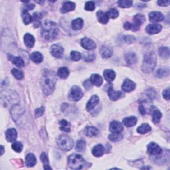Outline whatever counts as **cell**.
Returning <instances> with one entry per match:
<instances>
[{"mask_svg": "<svg viewBox=\"0 0 170 170\" xmlns=\"http://www.w3.org/2000/svg\"><path fill=\"white\" fill-rule=\"evenodd\" d=\"M145 17L142 14H136L133 17L134 23H131L130 22H126L124 24V28L126 30H131L133 31H137L140 30L141 25L145 21Z\"/></svg>", "mask_w": 170, "mask_h": 170, "instance_id": "obj_5", "label": "cell"}, {"mask_svg": "<svg viewBox=\"0 0 170 170\" xmlns=\"http://www.w3.org/2000/svg\"><path fill=\"white\" fill-rule=\"evenodd\" d=\"M108 95L112 101H116L122 96V92L116 91L113 89V86H110L108 90Z\"/></svg>", "mask_w": 170, "mask_h": 170, "instance_id": "obj_18", "label": "cell"}, {"mask_svg": "<svg viewBox=\"0 0 170 170\" xmlns=\"http://www.w3.org/2000/svg\"><path fill=\"white\" fill-rule=\"evenodd\" d=\"M44 112H45V108L44 107H41V108H39L35 110V116L37 118H39V117H41V116L44 114Z\"/></svg>", "mask_w": 170, "mask_h": 170, "instance_id": "obj_52", "label": "cell"}, {"mask_svg": "<svg viewBox=\"0 0 170 170\" xmlns=\"http://www.w3.org/2000/svg\"><path fill=\"white\" fill-rule=\"evenodd\" d=\"M6 140L9 142H15L17 138V130L14 128L8 129L6 132Z\"/></svg>", "mask_w": 170, "mask_h": 170, "instance_id": "obj_17", "label": "cell"}, {"mask_svg": "<svg viewBox=\"0 0 170 170\" xmlns=\"http://www.w3.org/2000/svg\"><path fill=\"white\" fill-rule=\"evenodd\" d=\"M33 26L35 28H38L39 27H40L41 22V20L43 17L42 16V13L39 12H35L33 13Z\"/></svg>", "mask_w": 170, "mask_h": 170, "instance_id": "obj_27", "label": "cell"}, {"mask_svg": "<svg viewBox=\"0 0 170 170\" xmlns=\"http://www.w3.org/2000/svg\"><path fill=\"white\" fill-rule=\"evenodd\" d=\"M30 59L33 62L39 64L43 61V57L39 52H33L30 55Z\"/></svg>", "mask_w": 170, "mask_h": 170, "instance_id": "obj_31", "label": "cell"}, {"mask_svg": "<svg viewBox=\"0 0 170 170\" xmlns=\"http://www.w3.org/2000/svg\"><path fill=\"white\" fill-rule=\"evenodd\" d=\"M96 17L97 19H98V21L103 24L107 23L109 20V17L107 15V13L104 12L103 11H99L97 12Z\"/></svg>", "mask_w": 170, "mask_h": 170, "instance_id": "obj_26", "label": "cell"}, {"mask_svg": "<svg viewBox=\"0 0 170 170\" xmlns=\"http://www.w3.org/2000/svg\"><path fill=\"white\" fill-rule=\"evenodd\" d=\"M25 162L28 167H33L37 163V159L35 155L33 154H29L26 156Z\"/></svg>", "mask_w": 170, "mask_h": 170, "instance_id": "obj_32", "label": "cell"}, {"mask_svg": "<svg viewBox=\"0 0 170 170\" xmlns=\"http://www.w3.org/2000/svg\"><path fill=\"white\" fill-rule=\"evenodd\" d=\"M148 152L150 155H157L162 153V148L157 144L151 142L148 145Z\"/></svg>", "mask_w": 170, "mask_h": 170, "instance_id": "obj_11", "label": "cell"}, {"mask_svg": "<svg viewBox=\"0 0 170 170\" xmlns=\"http://www.w3.org/2000/svg\"><path fill=\"white\" fill-rule=\"evenodd\" d=\"M139 110L140 112V113L142 114H145V108L143 106H140L139 107Z\"/></svg>", "mask_w": 170, "mask_h": 170, "instance_id": "obj_55", "label": "cell"}, {"mask_svg": "<svg viewBox=\"0 0 170 170\" xmlns=\"http://www.w3.org/2000/svg\"><path fill=\"white\" fill-rule=\"evenodd\" d=\"M164 17L163 15L160 12L158 11H152L149 14V19L150 21L158 23L162 21L163 20Z\"/></svg>", "mask_w": 170, "mask_h": 170, "instance_id": "obj_16", "label": "cell"}, {"mask_svg": "<svg viewBox=\"0 0 170 170\" xmlns=\"http://www.w3.org/2000/svg\"><path fill=\"white\" fill-rule=\"evenodd\" d=\"M26 8H27V9H33L35 8V5H34V4L27 5Z\"/></svg>", "mask_w": 170, "mask_h": 170, "instance_id": "obj_56", "label": "cell"}, {"mask_svg": "<svg viewBox=\"0 0 170 170\" xmlns=\"http://www.w3.org/2000/svg\"><path fill=\"white\" fill-rule=\"evenodd\" d=\"M85 9L88 11H92L94 10L95 9V3L94 2H87L85 3Z\"/></svg>", "mask_w": 170, "mask_h": 170, "instance_id": "obj_50", "label": "cell"}, {"mask_svg": "<svg viewBox=\"0 0 170 170\" xmlns=\"http://www.w3.org/2000/svg\"><path fill=\"white\" fill-rule=\"evenodd\" d=\"M85 134L89 137H94L98 135L99 130L94 126H87L85 130Z\"/></svg>", "mask_w": 170, "mask_h": 170, "instance_id": "obj_28", "label": "cell"}, {"mask_svg": "<svg viewBox=\"0 0 170 170\" xmlns=\"http://www.w3.org/2000/svg\"><path fill=\"white\" fill-rule=\"evenodd\" d=\"M75 3L72 2L66 1L62 3V7L61 8V12L62 13H66L71 11H73L75 9Z\"/></svg>", "mask_w": 170, "mask_h": 170, "instance_id": "obj_14", "label": "cell"}, {"mask_svg": "<svg viewBox=\"0 0 170 170\" xmlns=\"http://www.w3.org/2000/svg\"><path fill=\"white\" fill-rule=\"evenodd\" d=\"M125 60L128 65H132L136 64V63L137 62L138 59H137L136 55L134 53L128 52L127 53H126Z\"/></svg>", "mask_w": 170, "mask_h": 170, "instance_id": "obj_19", "label": "cell"}, {"mask_svg": "<svg viewBox=\"0 0 170 170\" xmlns=\"http://www.w3.org/2000/svg\"><path fill=\"white\" fill-rule=\"evenodd\" d=\"M57 142L59 147L64 151H69L74 145L73 140L67 135L59 136L57 138Z\"/></svg>", "mask_w": 170, "mask_h": 170, "instance_id": "obj_6", "label": "cell"}, {"mask_svg": "<svg viewBox=\"0 0 170 170\" xmlns=\"http://www.w3.org/2000/svg\"><path fill=\"white\" fill-rule=\"evenodd\" d=\"M92 153H93V155L95 157H97V158L100 157L104 153V148L102 144L96 145L93 148Z\"/></svg>", "mask_w": 170, "mask_h": 170, "instance_id": "obj_25", "label": "cell"}, {"mask_svg": "<svg viewBox=\"0 0 170 170\" xmlns=\"http://www.w3.org/2000/svg\"><path fill=\"white\" fill-rule=\"evenodd\" d=\"M170 3L169 1H158V4L160 6H168Z\"/></svg>", "mask_w": 170, "mask_h": 170, "instance_id": "obj_54", "label": "cell"}, {"mask_svg": "<svg viewBox=\"0 0 170 170\" xmlns=\"http://www.w3.org/2000/svg\"><path fill=\"white\" fill-rule=\"evenodd\" d=\"M68 165L71 169H81L85 167L86 162L81 155L74 154L68 158Z\"/></svg>", "mask_w": 170, "mask_h": 170, "instance_id": "obj_4", "label": "cell"}, {"mask_svg": "<svg viewBox=\"0 0 170 170\" xmlns=\"http://www.w3.org/2000/svg\"><path fill=\"white\" fill-rule=\"evenodd\" d=\"M41 162L43 163V166H44L45 169H51L49 166V163H48V158L47 155L45 153L43 152L41 155Z\"/></svg>", "mask_w": 170, "mask_h": 170, "instance_id": "obj_40", "label": "cell"}, {"mask_svg": "<svg viewBox=\"0 0 170 170\" xmlns=\"http://www.w3.org/2000/svg\"><path fill=\"white\" fill-rule=\"evenodd\" d=\"M11 73L13 75V76L16 78L17 80H21L23 79L24 77V74L22 71L16 69H13L11 70Z\"/></svg>", "mask_w": 170, "mask_h": 170, "instance_id": "obj_42", "label": "cell"}, {"mask_svg": "<svg viewBox=\"0 0 170 170\" xmlns=\"http://www.w3.org/2000/svg\"><path fill=\"white\" fill-rule=\"evenodd\" d=\"M8 58L9 59L13 62V64L16 65L18 67H23L24 65H25L24 61L20 57H14L13 55H9Z\"/></svg>", "mask_w": 170, "mask_h": 170, "instance_id": "obj_20", "label": "cell"}, {"mask_svg": "<svg viewBox=\"0 0 170 170\" xmlns=\"http://www.w3.org/2000/svg\"><path fill=\"white\" fill-rule=\"evenodd\" d=\"M84 21L81 18H78L72 21V28L73 30L78 31L80 30L83 27Z\"/></svg>", "mask_w": 170, "mask_h": 170, "instance_id": "obj_30", "label": "cell"}, {"mask_svg": "<svg viewBox=\"0 0 170 170\" xmlns=\"http://www.w3.org/2000/svg\"><path fill=\"white\" fill-rule=\"evenodd\" d=\"M90 81L91 83L96 86H100L103 83V78L99 74H93L90 76Z\"/></svg>", "mask_w": 170, "mask_h": 170, "instance_id": "obj_21", "label": "cell"}, {"mask_svg": "<svg viewBox=\"0 0 170 170\" xmlns=\"http://www.w3.org/2000/svg\"><path fill=\"white\" fill-rule=\"evenodd\" d=\"M99 103V98L97 96L94 95L90 98L86 104V109L89 111L93 110Z\"/></svg>", "mask_w": 170, "mask_h": 170, "instance_id": "obj_23", "label": "cell"}, {"mask_svg": "<svg viewBox=\"0 0 170 170\" xmlns=\"http://www.w3.org/2000/svg\"><path fill=\"white\" fill-rule=\"evenodd\" d=\"M104 76L106 80L110 82L115 79L116 73L113 70L107 69V70H105L104 72Z\"/></svg>", "mask_w": 170, "mask_h": 170, "instance_id": "obj_33", "label": "cell"}, {"mask_svg": "<svg viewBox=\"0 0 170 170\" xmlns=\"http://www.w3.org/2000/svg\"><path fill=\"white\" fill-rule=\"evenodd\" d=\"M56 82L57 78L54 75V72L45 70L43 72L41 81L42 89L45 95H49L54 91Z\"/></svg>", "mask_w": 170, "mask_h": 170, "instance_id": "obj_1", "label": "cell"}, {"mask_svg": "<svg viewBox=\"0 0 170 170\" xmlns=\"http://www.w3.org/2000/svg\"><path fill=\"white\" fill-rule=\"evenodd\" d=\"M169 75V69H159L156 72V76L159 78H162L164 76H167Z\"/></svg>", "mask_w": 170, "mask_h": 170, "instance_id": "obj_45", "label": "cell"}, {"mask_svg": "<svg viewBox=\"0 0 170 170\" xmlns=\"http://www.w3.org/2000/svg\"><path fill=\"white\" fill-rule=\"evenodd\" d=\"M124 128L122 123L118 121H113L110 124V130L113 133H121Z\"/></svg>", "mask_w": 170, "mask_h": 170, "instance_id": "obj_13", "label": "cell"}, {"mask_svg": "<svg viewBox=\"0 0 170 170\" xmlns=\"http://www.w3.org/2000/svg\"><path fill=\"white\" fill-rule=\"evenodd\" d=\"M106 13H107V15H108L109 19L110 18H111V19L117 18L119 16V13H118L117 9H110Z\"/></svg>", "mask_w": 170, "mask_h": 170, "instance_id": "obj_47", "label": "cell"}, {"mask_svg": "<svg viewBox=\"0 0 170 170\" xmlns=\"http://www.w3.org/2000/svg\"><path fill=\"white\" fill-rule=\"evenodd\" d=\"M60 129L65 132H69L71 131V124L65 120L60 121Z\"/></svg>", "mask_w": 170, "mask_h": 170, "instance_id": "obj_37", "label": "cell"}, {"mask_svg": "<svg viewBox=\"0 0 170 170\" xmlns=\"http://www.w3.org/2000/svg\"><path fill=\"white\" fill-rule=\"evenodd\" d=\"M162 114L161 112L158 110H155L153 111L152 114V120L154 123L155 124H158L160 122V120L162 118Z\"/></svg>", "mask_w": 170, "mask_h": 170, "instance_id": "obj_39", "label": "cell"}, {"mask_svg": "<svg viewBox=\"0 0 170 170\" xmlns=\"http://www.w3.org/2000/svg\"><path fill=\"white\" fill-rule=\"evenodd\" d=\"M1 149H2V153H1V155H2L3 154V152H4V147L3 146V145H2L1 146Z\"/></svg>", "mask_w": 170, "mask_h": 170, "instance_id": "obj_57", "label": "cell"}, {"mask_svg": "<svg viewBox=\"0 0 170 170\" xmlns=\"http://www.w3.org/2000/svg\"><path fill=\"white\" fill-rule=\"evenodd\" d=\"M63 53H64V48L59 45L54 44L51 47V55L54 57L57 58V59H61V58H62Z\"/></svg>", "mask_w": 170, "mask_h": 170, "instance_id": "obj_9", "label": "cell"}, {"mask_svg": "<svg viewBox=\"0 0 170 170\" xmlns=\"http://www.w3.org/2000/svg\"><path fill=\"white\" fill-rule=\"evenodd\" d=\"M162 25L159 24H150L145 28V31L149 35H154L157 34L162 31Z\"/></svg>", "mask_w": 170, "mask_h": 170, "instance_id": "obj_12", "label": "cell"}, {"mask_svg": "<svg viewBox=\"0 0 170 170\" xmlns=\"http://www.w3.org/2000/svg\"><path fill=\"white\" fill-rule=\"evenodd\" d=\"M158 53L159 56L163 59H169V47H162L159 48Z\"/></svg>", "mask_w": 170, "mask_h": 170, "instance_id": "obj_35", "label": "cell"}, {"mask_svg": "<svg viewBox=\"0 0 170 170\" xmlns=\"http://www.w3.org/2000/svg\"><path fill=\"white\" fill-rule=\"evenodd\" d=\"M86 148V142L84 140H79L76 145V150L77 152H82Z\"/></svg>", "mask_w": 170, "mask_h": 170, "instance_id": "obj_41", "label": "cell"}, {"mask_svg": "<svg viewBox=\"0 0 170 170\" xmlns=\"http://www.w3.org/2000/svg\"><path fill=\"white\" fill-rule=\"evenodd\" d=\"M11 147H12V149L14 150V151L16 152H18V153L21 152L23 150V144L21 142H14L12 144Z\"/></svg>", "mask_w": 170, "mask_h": 170, "instance_id": "obj_48", "label": "cell"}, {"mask_svg": "<svg viewBox=\"0 0 170 170\" xmlns=\"http://www.w3.org/2000/svg\"><path fill=\"white\" fill-rule=\"evenodd\" d=\"M133 2L128 1V0H120L118 2V4L120 7L122 8H128L132 6Z\"/></svg>", "mask_w": 170, "mask_h": 170, "instance_id": "obj_43", "label": "cell"}, {"mask_svg": "<svg viewBox=\"0 0 170 170\" xmlns=\"http://www.w3.org/2000/svg\"><path fill=\"white\" fill-rule=\"evenodd\" d=\"M59 30L57 24L50 20L43 22L41 27V36L47 41L55 40L59 35Z\"/></svg>", "mask_w": 170, "mask_h": 170, "instance_id": "obj_2", "label": "cell"}, {"mask_svg": "<svg viewBox=\"0 0 170 170\" xmlns=\"http://www.w3.org/2000/svg\"><path fill=\"white\" fill-rule=\"evenodd\" d=\"M123 136L120 133H113L109 135L108 138L112 142H118L122 139Z\"/></svg>", "mask_w": 170, "mask_h": 170, "instance_id": "obj_44", "label": "cell"}, {"mask_svg": "<svg viewBox=\"0 0 170 170\" xmlns=\"http://www.w3.org/2000/svg\"><path fill=\"white\" fill-rule=\"evenodd\" d=\"M82 96H83V93L79 86L75 85L72 87L69 96L70 100L76 102L80 100Z\"/></svg>", "mask_w": 170, "mask_h": 170, "instance_id": "obj_8", "label": "cell"}, {"mask_svg": "<svg viewBox=\"0 0 170 170\" xmlns=\"http://www.w3.org/2000/svg\"><path fill=\"white\" fill-rule=\"evenodd\" d=\"M100 53L103 59H108L113 55V51L107 46H103L100 48Z\"/></svg>", "mask_w": 170, "mask_h": 170, "instance_id": "obj_22", "label": "cell"}, {"mask_svg": "<svg viewBox=\"0 0 170 170\" xmlns=\"http://www.w3.org/2000/svg\"><path fill=\"white\" fill-rule=\"evenodd\" d=\"M150 130H151V127H150V126L149 124H143L138 128L137 132L139 134H146V133L149 132Z\"/></svg>", "mask_w": 170, "mask_h": 170, "instance_id": "obj_38", "label": "cell"}, {"mask_svg": "<svg viewBox=\"0 0 170 170\" xmlns=\"http://www.w3.org/2000/svg\"><path fill=\"white\" fill-rule=\"evenodd\" d=\"M21 16L23 18V21L25 25H29V24L33 21V17L29 13L27 9H24V10H23Z\"/></svg>", "mask_w": 170, "mask_h": 170, "instance_id": "obj_34", "label": "cell"}, {"mask_svg": "<svg viewBox=\"0 0 170 170\" xmlns=\"http://www.w3.org/2000/svg\"><path fill=\"white\" fill-rule=\"evenodd\" d=\"M96 59V55L94 53H85L84 55V61L86 62H92Z\"/></svg>", "mask_w": 170, "mask_h": 170, "instance_id": "obj_46", "label": "cell"}, {"mask_svg": "<svg viewBox=\"0 0 170 170\" xmlns=\"http://www.w3.org/2000/svg\"><path fill=\"white\" fill-rule=\"evenodd\" d=\"M136 88V84L130 79H126L122 85V89L126 93L133 91Z\"/></svg>", "mask_w": 170, "mask_h": 170, "instance_id": "obj_15", "label": "cell"}, {"mask_svg": "<svg viewBox=\"0 0 170 170\" xmlns=\"http://www.w3.org/2000/svg\"><path fill=\"white\" fill-rule=\"evenodd\" d=\"M123 40L125 43H132L136 41V38L134 36H131V35H126L122 37Z\"/></svg>", "mask_w": 170, "mask_h": 170, "instance_id": "obj_51", "label": "cell"}, {"mask_svg": "<svg viewBox=\"0 0 170 170\" xmlns=\"http://www.w3.org/2000/svg\"><path fill=\"white\" fill-rule=\"evenodd\" d=\"M123 124L126 127H132L135 126L137 123V118L135 116H130V117L125 118L123 121Z\"/></svg>", "mask_w": 170, "mask_h": 170, "instance_id": "obj_29", "label": "cell"}, {"mask_svg": "<svg viewBox=\"0 0 170 170\" xmlns=\"http://www.w3.org/2000/svg\"><path fill=\"white\" fill-rule=\"evenodd\" d=\"M163 96L165 99H166L167 100H169V88H168L167 89H166L163 91Z\"/></svg>", "mask_w": 170, "mask_h": 170, "instance_id": "obj_53", "label": "cell"}, {"mask_svg": "<svg viewBox=\"0 0 170 170\" xmlns=\"http://www.w3.org/2000/svg\"><path fill=\"white\" fill-rule=\"evenodd\" d=\"M157 58L154 52H149L144 55L142 65V71L145 73H149L154 71L156 66Z\"/></svg>", "mask_w": 170, "mask_h": 170, "instance_id": "obj_3", "label": "cell"}, {"mask_svg": "<svg viewBox=\"0 0 170 170\" xmlns=\"http://www.w3.org/2000/svg\"><path fill=\"white\" fill-rule=\"evenodd\" d=\"M35 38L30 33H27L24 36V43H25V46L28 48H32L35 44Z\"/></svg>", "mask_w": 170, "mask_h": 170, "instance_id": "obj_24", "label": "cell"}, {"mask_svg": "<svg viewBox=\"0 0 170 170\" xmlns=\"http://www.w3.org/2000/svg\"><path fill=\"white\" fill-rule=\"evenodd\" d=\"M81 45L86 50H93L96 47V43L92 39L87 37H84L81 40Z\"/></svg>", "mask_w": 170, "mask_h": 170, "instance_id": "obj_10", "label": "cell"}, {"mask_svg": "<svg viewBox=\"0 0 170 170\" xmlns=\"http://www.w3.org/2000/svg\"><path fill=\"white\" fill-rule=\"evenodd\" d=\"M19 96L13 90L5 91L2 93V103H5V106L8 104H16L19 103Z\"/></svg>", "mask_w": 170, "mask_h": 170, "instance_id": "obj_7", "label": "cell"}, {"mask_svg": "<svg viewBox=\"0 0 170 170\" xmlns=\"http://www.w3.org/2000/svg\"><path fill=\"white\" fill-rule=\"evenodd\" d=\"M81 54L78 51H72L71 52V59L72 61H78L81 59Z\"/></svg>", "mask_w": 170, "mask_h": 170, "instance_id": "obj_49", "label": "cell"}, {"mask_svg": "<svg viewBox=\"0 0 170 170\" xmlns=\"http://www.w3.org/2000/svg\"><path fill=\"white\" fill-rule=\"evenodd\" d=\"M57 75L62 79H65L69 75V71L67 67H61L58 70Z\"/></svg>", "mask_w": 170, "mask_h": 170, "instance_id": "obj_36", "label": "cell"}]
</instances>
